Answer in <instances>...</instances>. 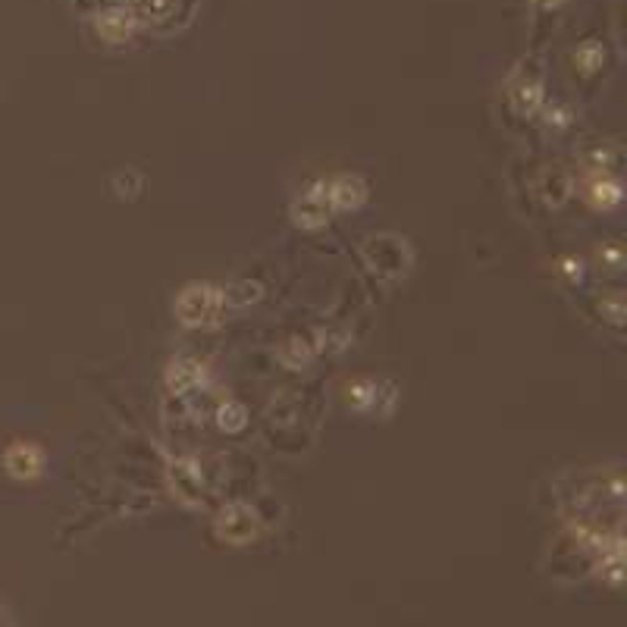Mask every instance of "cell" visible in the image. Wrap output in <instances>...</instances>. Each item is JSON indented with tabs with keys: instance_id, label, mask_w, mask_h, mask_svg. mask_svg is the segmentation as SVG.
<instances>
[{
	"instance_id": "1",
	"label": "cell",
	"mask_w": 627,
	"mask_h": 627,
	"mask_svg": "<svg viewBox=\"0 0 627 627\" xmlns=\"http://www.w3.org/2000/svg\"><path fill=\"white\" fill-rule=\"evenodd\" d=\"M223 310V292L210 286H188L176 302V314L186 326H210L220 320Z\"/></svg>"
},
{
	"instance_id": "2",
	"label": "cell",
	"mask_w": 627,
	"mask_h": 627,
	"mask_svg": "<svg viewBox=\"0 0 627 627\" xmlns=\"http://www.w3.org/2000/svg\"><path fill=\"white\" fill-rule=\"evenodd\" d=\"M217 533L233 546L251 543L257 533V515L249 505H229V508L217 517Z\"/></svg>"
},
{
	"instance_id": "3",
	"label": "cell",
	"mask_w": 627,
	"mask_h": 627,
	"mask_svg": "<svg viewBox=\"0 0 627 627\" xmlns=\"http://www.w3.org/2000/svg\"><path fill=\"white\" fill-rule=\"evenodd\" d=\"M367 261L373 264V270L383 276H399L405 273V245L395 239H371V245L364 249Z\"/></svg>"
},
{
	"instance_id": "4",
	"label": "cell",
	"mask_w": 627,
	"mask_h": 627,
	"mask_svg": "<svg viewBox=\"0 0 627 627\" xmlns=\"http://www.w3.org/2000/svg\"><path fill=\"white\" fill-rule=\"evenodd\" d=\"M292 217H295L298 226L304 229H317L330 220V198H326V186H314L310 192L302 195V201H295L292 207Z\"/></svg>"
},
{
	"instance_id": "5",
	"label": "cell",
	"mask_w": 627,
	"mask_h": 627,
	"mask_svg": "<svg viewBox=\"0 0 627 627\" xmlns=\"http://www.w3.org/2000/svg\"><path fill=\"white\" fill-rule=\"evenodd\" d=\"M44 464V455L42 448L32 446V442H16V446L7 448V455H4V468H7L10 477L16 480H32Z\"/></svg>"
},
{
	"instance_id": "6",
	"label": "cell",
	"mask_w": 627,
	"mask_h": 627,
	"mask_svg": "<svg viewBox=\"0 0 627 627\" xmlns=\"http://www.w3.org/2000/svg\"><path fill=\"white\" fill-rule=\"evenodd\" d=\"M326 198H330V204L339 207V210H358L367 201V186L358 176H336V180L326 186Z\"/></svg>"
},
{
	"instance_id": "7",
	"label": "cell",
	"mask_w": 627,
	"mask_h": 627,
	"mask_svg": "<svg viewBox=\"0 0 627 627\" xmlns=\"http://www.w3.org/2000/svg\"><path fill=\"white\" fill-rule=\"evenodd\" d=\"M135 26L138 19L129 10H111V13H103L101 19H97V32H101V38H107V42H126Z\"/></svg>"
},
{
	"instance_id": "8",
	"label": "cell",
	"mask_w": 627,
	"mask_h": 627,
	"mask_svg": "<svg viewBox=\"0 0 627 627\" xmlns=\"http://www.w3.org/2000/svg\"><path fill=\"white\" fill-rule=\"evenodd\" d=\"M170 386L176 389V393H186V389L198 386L201 379H204V367L198 364V361H180V364L170 367Z\"/></svg>"
},
{
	"instance_id": "9",
	"label": "cell",
	"mask_w": 627,
	"mask_h": 627,
	"mask_svg": "<svg viewBox=\"0 0 627 627\" xmlns=\"http://www.w3.org/2000/svg\"><path fill=\"white\" fill-rule=\"evenodd\" d=\"M135 19L138 22H166L176 13V0H135Z\"/></svg>"
},
{
	"instance_id": "10",
	"label": "cell",
	"mask_w": 627,
	"mask_h": 627,
	"mask_svg": "<svg viewBox=\"0 0 627 627\" xmlns=\"http://www.w3.org/2000/svg\"><path fill=\"white\" fill-rule=\"evenodd\" d=\"M172 483H176V490L186 502H195L201 499V490H204V483H201V474L192 468V464H176L172 470Z\"/></svg>"
},
{
	"instance_id": "11",
	"label": "cell",
	"mask_w": 627,
	"mask_h": 627,
	"mask_svg": "<svg viewBox=\"0 0 627 627\" xmlns=\"http://www.w3.org/2000/svg\"><path fill=\"white\" fill-rule=\"evenodd\" d=\"M345 399H348V405L355 411H371L379 399V386L373 379H355V383H348V395Z\"/></svg>"
},
{
	"instance_id": "12",
	"label": "cell",
	"mask_w": 627,
	"mask_h": 627,
	"mask_svg": "<svg viewBox=\"0 0 627 627\" xmlns=\"http://www.w3.org/2000/svg\"><path fill=\"white\" fill-rule=\"evenodd\" d=\"M539 192H543V198L549 201L552 207H559L562 201L568 198V192H571V182H568L565 172L552 170V172H546V180H543V186H539Z\"/></svg>"
},
{
	"instance_id": "13",
	"label": "cell",
	"mask_w": 627,
	"mask_h": 627,
	"mask_svg": "<svg viewBox=\"0 0 627 627\" xmlns=\"http://www.w3.org/2000/svg\"><path fill=\"white\" fill-rule=\"evenodd\" d=\"M217 424H220L226 433H239V430H245V424H249V411H245L241 401H226V405H220V411H217Z\"/></svg>"
},
{
	"instance_id": "14",
	"label": "cell",
	"mask_w": 627,
	"mask_h": 627,
	"mask_svg": "<svg viewBox=\"0 0 627 627\" xmlns=\"http://www.w3.org/2000/svg\"><path fill=\"white\" fill-rule=\"evenodd\" d=\"M539 101H543V95H539V82H521V85H515V91H511V103H515L521 113H533L539 107Z\"/></svg>"
},
{
	"instance_id": "15",
	"label": "cell",
	"mask_w": 627,
	"mask_h": 627,
	"mask_svg": "<svg viewBox=\"0 0 627 627\" xmlns=\"http://www.w3.org/2000/svg\"><path fill=\"white\" fill-rule=\"evenodd\" d=\"M264 295V289L257 283H233L226 292H223V302L235 304V308H245V304L257 302Z\"/></svg>"
},
{
	"instance_id": "16",
	"label": "cell",
	"mask_w": 627,
	"mask_h": 627,
	"mask_svg": "<svg viewBox=\"0 0 627 627\" xmlns=\"http://www.w3.org/2000/svg\"><path fill=\"white\" fill-rule=\"evenodd\" d=\"M310 345L302 342V339H289V342L283 345V361L286 367H292V371H298V367H308L310 361Z\"/></svg>"
},
{
	"instance_id": "17",
	"label": "cell",
	"mask_w": 627,
	"mask_h": 627,
	"mask_svg": "<svg viewBox=\"0 0 627 627\" xmlns=\"http://www.w3.org/2000/svg\"><path fill=\"white\" fill-rule=\"evenodd\" d=\"M593 201H596V207H615L621 201V186L618 182H596Z\"/></svg>"
},
{
	"instance_id": "18",
	"label": "cell",
	"mask_w": 627,
	"mask_h": 627,
	"mask_svg": "<svg viewBox=\"0 0 627 627\" xmlns=\"http://www.w3.org/2000/svg\"><path fill=\"white\" fill-rule=\"evenodd\" d=\"M580 63H584V69H596L602 60V50L596 48V44H586V48H580Z\"/></svg>"
}]
</instances>
